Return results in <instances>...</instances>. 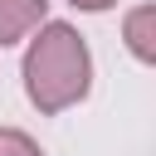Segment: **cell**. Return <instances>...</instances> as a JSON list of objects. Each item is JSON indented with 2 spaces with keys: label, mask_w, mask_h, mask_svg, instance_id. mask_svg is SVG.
Masks as SVG:
<instances>
[{
  "label": "cell",
  "mask_w": 156,
  "mask_h": 156,
  "mask_svg": "<svg viewBox=\"0 0 156 156\" xmlns=\"http://www.w3.org/2000/svg\"><path fill=\"white\" fill-rule=\"evenodd\" d=\"M20 73H24V98L44 117H58L73 102H83L88 88H93L88 39L68 20H44L29 34V49H24V68Z\"/></svg>",
  "instance_id": "6da1fadb"
},
{
  "label": "cell",
  "mask_w": 156,
  "mask_h": 156,
  "mask_svg": "<svg viewBox=\"0 0 156 156\" xmlns=\"http://www.w3.org/2000/svg\"><path fill=\"white\" fill-rule=\"evenodd\" d=\"M49 20V0H0V49L29 39Z\"/></svg>",
  "instance_id": "7a4b0ae2"
},
{
  "label": "cell",
  "mask_w": 156,
  "mask_h": 156,
  "mask_svg": "<svg viewBox=\"0 0 156 156\" xmlns=\"http://www.w3.org/2000/svg\"><path fill=\"white\" fill-rule=\"evenodd\" d=\"M122 39H127V49H132L136 63H156V5H151V0H141V5L127 10Z\"/></svg>",
  "instance_id": "3957f363"
},
{
  "label": "cell",
  "mask_w": 156,
  "mask_h": 156,
  "mask_svg": "<svg viewBox=\"0 0 156 156\" xmlns=\"http://www.w3.org/2000/svg\"><path fill=\"white\" fill-rule=\"evenodd\" d=\"M0 156H44V151H39V141H34L29 132H20V127H0Z\"/></svg>",
  "instance_id": "277c9868"
},
{
  "label": "cell",
  "mask_w": 156,
  "mask_h": 156,
  "mask_svg": "<svg viewBox=\"0 0 156 156\" xmlns=\"http://www.w3.org/2000/svg\"><path fill=\"white\" fill-rule=\"evenodd\" d=\"M73 10H88V15H102V10H112L117 0H68Z\"/></svg>",
  "instance_id": "5b68a950"
}]
</instances>
